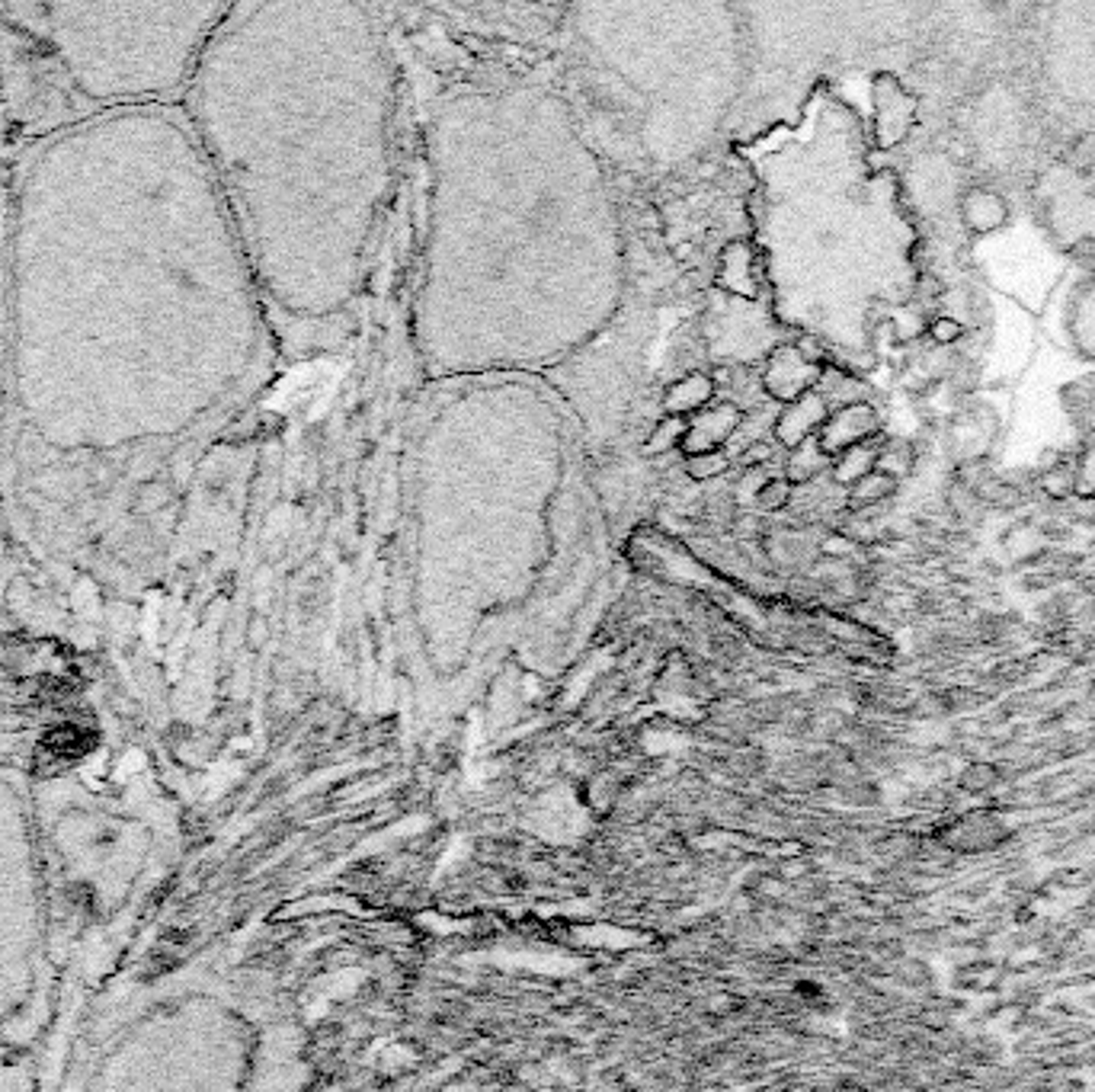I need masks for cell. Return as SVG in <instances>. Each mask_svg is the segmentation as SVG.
<instances>
[{"instance_id":"cell-1","label":"cell","mask_w":1095,"mask_h":1092,"mask_svg":"<svg viewBox=\"0 0 1095 1092\" xmlns=\"http://www.w3.org/2000/svg\"><path fill=\"white\" fill-rule=\"evenodd\" d=\"M823 369L807 362L794 346H782V350L772 353L766 369V388L775 394L778 401H801L805 394H810V388L821 382Z\"/></svg>"},{"instance_id":"cell-2","label":"cell","mask_w":1095,"mask_h":1092,"mask_svg":"<svg viewBox=\"0 0 1095 1092\" xmlns=\"http://www.w3.org/2000/svg\"><path fill=\"white\" fill-rule=\"evenodd\" d=\"M871 433H878V414H874L871 404H849V407L837 410L830 420H826L823 433H821V449L826 455H837V452H846L858 442H865Z\"/></svg>"},{"instance_id":"cell-3","label":"cell","mask_w":1095,"mask_h":1092,"mask_svg":"<svg viewBox=\"0 0 1095 1092\" xmlns=\"http://www.w3.org/2000/svg\"><path fill=\"white\" fill-rule=\"evenodd\" d=\"M942 839L952 849H958V852H984V849H993V846L1003 843L1005 827H1003L1000 817L973 811L968 817H958V820L942 833Z\"/></svg>"},{"instance_id":"cell-4","label":"cell","mask_w":1095,"mask_h":1092,"mask_svg":"<svg viewBox=\"0 0 1095 1092\" xmlns=\"http://www.w3.org/2000/svg\"><path fill=\"white\" fill-rule=\"evenodd\" d=\"M737 423H740V410H734V407L708 410V414H702V420H695V423L689 426V433H686V439H683V449L689 452V455L715 452L721 446V439L734 433Z\"/></svg>"},{"instance_id":"cell-5","label":"cell","mask_w":1095,"mask_h":1092,"mask_svg":"<svg viewBox=\"0 0 1095 1092\" xmlns=\"http://www.w3.org/2000/svg\"><path fill=\"white\" fill-rule=\"evenodd\" d=\"M961 218L968 224V231L973 234H989L996 228H1003L1005 218H1009V208L1005 202L989 190H971L964 192L961 199Z\"/></svg>"},{"instance_id":"cell-6","label":"cell","mask_w":1095,"mask_h":1092,"mask_svg":"<svg viewBox=\"0 0 1095 1092\" xmlns=\"http://www.w3.org/2000/svg\"><path fill=\"white\" fill-rule=\"evenodd\" d=\"M826 414H830V410H826V401L821 398V394H805L791 410H785L782 423H778V436H782V442H788V446H801L805 439H810L814 426L823 423Z\"/></svg>"},{"instance_id":"cell-7","label":"cell","mask_w":1095,"mask_h":1092,"mask_svg":"<svg viewBox=\"0 0 1095 1092\" xmlns=\"http://www.w3.org/2000/svg\"><path fill=\"white\" fill-rule=\"evenodd\" d=\"M1005 552H1009L1016 561H1041L1048 554V536L1041 529H1035L1032 522L1016 525V529L1005 536Z\"/></svg>"},{"instance_id":"cell-8","label":"cell","mask_w":1095,"mask_h":1092,"mask_svg":"<svg viewBox=\"0 0 1095 1092\" xmlns=\"http://www.w3.org/2000/svg\"><path fill=\"white\" fill-rule=\"evenodd\" d=\"M826 462H830V455L821 449V442L817 439H805L801 446H794L791 458H788V481L791 484H801V481H810L814 474H821Z\"/></svg>"},{"instance_id":"cell-9","label":"cell","mask_w":1095,"mask_h":1092,"mask_svg":"<svg viewBox=\"0 0 1095 1092\" xmlns=\"http://www.w3.org/2000/svg\"><path fill=\"white\" fill-rule=\"evenodd\" d=\"M878 452L874 446H868V442H858V446H852L842 452V458L837 462V481L839 484H855L862 481L865 474L874 472V462H878Z\"/></svg>"},{"instance_id":"cell-10","label":"cell","mask_w":1095,"mask_h":1092,"mask_svg":"<svg viewBox=\"0 0 1095 1092\" xmlns=\"http://www.w3.org/2000/svg\"><path fill=\"white\" fill-rule=\"evenodd\" d=\"M711 394V382L705 375H692L686 378L683 385H676L672 391L667 394V414H692L695 407H702V401Z\"/></svg>"},{"instance_id":"cell-11","label":"cell","mask_w":1095,"mask_h":1092,"mask_svg":"<svg viewBox=\"0 0 1095 1092\" xmlns=\"http://www.w3.org/2000/svg\"><path fill=\"white\" fill-rule=\"evenodd\" d=\"M913 465H916L913 446H910V442H904V439H894V442H888V446L878 452L874 472H881V474H888V477H894V481H900V477H906V474L913 472Z\"/></svg>"},{"instance_id":"cell-12","label":"cell","mask_w":1095,"mask_h":1092,"mask_svg":"<svg viewBox=\"0 0 1095 1092\" xmlns=\"http://www.w3.org/2000/svg\"><path fill=\"white\" fill-rule=\"evenodd\" d=\"M894 490H897L894 477H888V474H881V472H871V474H865L862 481L852 484L849 500H852V506H874V504H881V500H888Z\"/></svg>"},{"instance_id":"cell-13","label":"cell","mask_w":1095,"mask_h":1092,"mask_svg":"<svg viewBox=\"0 0 1095 1092\" xmlns=\"http://www.w3.org/2000/svg\"><path fill=\"white\" fill-rule=\"evenodd\" d=\"M686 433H689L686 417L667 414V417L660 420V423H656V430H654L651 439H647V455H667V452H672L676 446H683Z\"/></svg>"},{"instance_id":"cell-14","label":"cell","mask_w":1095,"mask_h":1092,"mask_svg":"<svg viewBox=\"0 0 1095 1092\" xmlns=\"http://www.w3.org/2000/svg\"><path fill=\"white\" fill-rule=\"evenodd\" d=\"M1037 488L1048 500H1070L1076 493V472L1067 462H1060V468L1037 477Z\"/></svg>"},{"instance_id":"cell-15","label":"cell","mask_w":1095,"mask_h":1092,"mask_svg":"<svg viewBox=\"0 0 1095 1092\" xmlns=\"http://www.w3.org/2000/svg\"><path fill=\"white\" fill-rule=\"evenodd\" d=\"M727 452H702V455H689L686 462V472L689 477H695V481H711V477H721L727 472Z\"/></svg>"},{"instance_id":"cell-16","label":"cell","mask_w":1095,"mask_h":1092,"mask_svg":"<svg viewBox=\"0 0 1095 1092\" xmlns=\"http://www.w3.org/2000/svg\"><path fill=\"white\" fill-rule=\"evenodd\" d=\"M791 490L794 488H791L788 477H772V481H766L756 490V506L762 509V513H775V509H782L791 500Z\"/></svg>"},{"instance_id":"cell-17","label":"cell","mask_w":1095,"mask_h":1092,"mask_svg":"<svg viewBox=\"0 0 1095 1092\" xmlns=\"http://www.w3.org/2000/svg\"><path fill=\"white\" fill-rule=\"evenodd\" d=\"M929 337H932V343L936 346H954V343H961V337H964V327H961V321L958 318H938V321H932L929 323Z\"/></svg>"},{"instance_id":"cell-18","label":"cell","mask_w":1095,"mask_h":1092,"mask_svg":"<svg viewBox=\"0 0 1095 1092\" xmlns=\"http://www.w3.org/2000/svg\"><path fill=\"white\" fill-rule=\"evenodd\" d=\"M996 779H1000L996 766H989V763H973L971 769L961 775V785H964V788H968V791H987V788H993Z\"/></svg>"},{"instance_id":"cell-19","label":"cell","mask_w":1095,"mask_h":1092,"mask_svg":"<svg viewBox=\"0 0 1095 1092\" xmlns=\"http://www.w3.org/2000/svg\"><path fill=\"white\" fill-rule=\"evenodd\" d=\"M772 455H775V446H772V442H766V439H756V442H753L750 449H743L740 462H743L746 468H759V465L772 462Z\"/></svg>"},{"instance_id":"cell-20","label":"cell","mask_w":1095,"mask_h":1092,"mask_svg":"<svg viewBox=\"0 0 1095 1092\" xmlns=\"http://www.w3.org/2000/svg\"><path fill=\"white\" fill-rule=\"evenodd\" d=\"M1073 164L1076 167L1095 164V135H1086V139H1080V144L1073 148Z\"/></svg>"},{"instance_id":"cell-21","label":"cell","mask_w":1095,"mask_h":1092,"mask_svg":"<svg viewBox=\"0 0 1095 1092\" xmlns=\"http://www.w3.org/2000/svg\"><path fill=\"white\" fill-rule=\"evenodd\" d=\"M1073 256L1080 260L1083 266H1095V238H1086L1080 244L1073 247Z\"/></svg>"},{"instance_id":"cell-22","label":"cell","mask_w":1095,"mask_h":1092,"mask_svg":"<svg viewBox=\"0 0 1095 1092\" xmlns=\"http://www.w3.org/2000/svg\"><path fill=\"white\" fill-rule=\"evenodd\" d=\"M920 292L922 295H938V282L932 279V276H926V279H922V286H920Z\"/></svg>"}]
</instances>
